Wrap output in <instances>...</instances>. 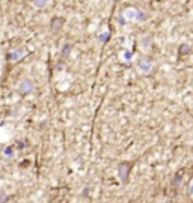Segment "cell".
Wrapping results in <instances>:
<instances>
[{"label":"cell","mask_w":193,"mask_h":203,"mask_svg":"<svg viewBox=\"0 0 193 203\" xmlns=\"http://www.w3.org/2000/svg\"><path fill=\"white\" fill-rule=\"evenodd\" d=\"M63 23H65V20L63 18H60V17H54L53 20H51V30H59L62 26H63Z\"/></svg>","instance_id":"cell-1"},{"label":"cell","mask_w":193,"mask_h":203,"mask_svg":"<svg viewBox=\"0 0 193 203\" xmlns=\"http://www.w3.org/2000/svg\"><path fill=\"white\" fill-rule=\"evenodd\" d=\"M48 2H50V0H35L33 5H35V8L42 9V8H45V6L48 5Z\"/></svg>","instance_id":"cell-2"},{"label":"cell","mask_w":193,"mask_h":203,"mask_svg":"<svg viewBox=\"0 0 193 203\" xmlns=\"http://www.w3.org/2000/svg\"><path fill=\"white\" fill-rule=\"evenodd\" d=\"M30 89H32V83L30 81H23L21 83V92H27Z\"/></svg>","instance_id":"cell-3"},{"label":"cell","mask_w":193,"mask_h":203,"mask_svg":"<svg viewBox=\"0 0 193 203\" xmlns=\"http://www.w3.org/2000/svg\"><path fill=\"white\" fill-rule=\"evenodd\" d=\"M69 51H71V45H65V47H63V50H62V57H67Z\"/></svg>","instance_id":"cell-4"},{"label":"cell","mask_w":193,"mask_h":203,"mask_svg":"<svg viewBox=\"0 0 193 203\" xmlns=\"http://www.w3.org/2000/svg\"><path fill=\"white\" fill-rule=\"evenodd\" d=\"M107 36H110V33H109V32H106V33H101L98 39H100L101 42H106V41H107Z\"/></svg>","instance_id":"cell-5"},{"label":"cell","mask_w":193,"mask_h":203,"mask_svg":"<svg viewBox=\"0 0 193 203\" xmlns=\"http://www.w3.org/2000/svg\"><path fill=\"white\" fill-rule=\"evenodd\" d=\"M21 54H23V51H14V53L9 54V57H11V59H17L18 56H21Z\"/></svg>","instance_id":"cell-6"}]
</instances>
